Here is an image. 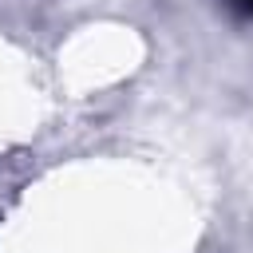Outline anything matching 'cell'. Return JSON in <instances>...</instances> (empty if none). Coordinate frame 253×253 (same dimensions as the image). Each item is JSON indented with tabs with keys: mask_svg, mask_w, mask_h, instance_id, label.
<instances>
[{
	"mask_svg": "<svg viewBox=\"0 0 253 253\" xmlns=\"http://www.w3.org/2000/svg\"><path fill=\"white\" fill-rule=\"evenodd\" d=\"M237 4H241V8H245V12H253V0H237Z\"/></svg>",
	"mask_w": 253,
	"mask_h": 253,
	"instance_id": "1",
	"label": "cell"
}]
</instances>
